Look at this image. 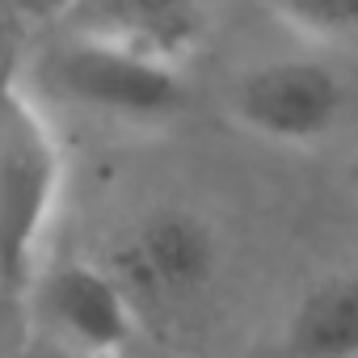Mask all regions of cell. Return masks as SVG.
Returning <instances> with one entry per match:
<instances>
[{"label":"cell","instance_id":"cell-1","mask_svg":"<svg viewBox=\"0 0 358 358\" xmlns=\"http://www.w3.org/2000/svg\"><path fill=\"white\" fill-rule=\"evenodd\" d=\"M64 199V148L43 97L0 72V287L26 295Z\"/></svg>","mask_w":358,"mask_h":358},{"label":"cell","instance_id":"cell-2","mask_svg":"<svg viewBox=\"0 0 358 358\" xmlns=\"http://www.w3.org/2000/svg\"><path fill=\"white\" fill-rule=\"evenodd\" d=\"M38 97L110 122H169L186 106V72L118 47L51 34L34 59Z\"/></svg>","mask_w":358,"mask_h":358},{"label":"cell","instance_id":"cell-3","mask_svg":"<svg viewBox=\"0 0 358 358\" xmlns=\"http://www.w3.org/2000/svg\"><path fill=\"white\" fill-rule=\"evenodd\" d=\"M224 106L262 143L316 148L345 122L350 85L320 55H266L232 76Z\"/></svg>","mask_w":358,"mask_h":358},{"label":"cell","instance_id":"cell-4","mask_svg":"<svg viewBox=\"0 0 358 358\" xmlns=\"http://www.w3.org/2000/svg\"><path fill=\"white\" fill-rule=\"evenodd\" d=\"M143 312L194 303L220 274V232L207 215L164 203L143 211L106 262Z\"/></svg>","mask_w":358,"mask_h":358},{"label":"cell","instance_id":"cell-5","mask_svg":"<svg viewBox=\"0 0 358 358\" xmlns=\"http://www.w3.org/2000/svg\"><path fill=\"white\" fill-rule=\"evenodd\" d=\"M38 341L89 354H122L139 333V308L110 266L68 257L38 266L26 287Z\"/></svg>","mask_w":358,"mask_h":358},{"label":"cell","instance_id":"cell-6","mask_svg":"<svg viewBox=\"0 0 358 358\" xmlns=\"http://www.w3.org/2000/svg\"><path fill=\"white\" fill-rule=\"evenodd\" d=\"M215 26V0H64L51 34L131 51L152 64L190 68Z\"/></svg>","mask_w":358,"mask_h":358},{"label":"cell","instance_id":"cell-7","mask_svg":"<svg viewBox=\"0 0 358 358\" xmlns=\"http://www.w3.org/2000/svg\"><path fill=\"white\" fill-rule=\"evenodd\" d=\"M287 358H358V270L320 274L287 312Z\"/></svg>","mask_w":358,"mask_h":358},{"label":"cell","instance_id":"cell-8","mask_svg":"<svg viewBox=\"0 0 358 358\" xmlns=\"http://www.w3.org/2000/svg\"><path fill=\"white\" fill-rule=\"evenodd\" d=\"M266 9L287 30L320 47L358 38V0H266Z\"/></svg>","mask_w":358,"mask_h":358},{"label":"cell","instance_id":"cell-9","mask_svg":"<svg viewBox=\"0 0 358 358\" xmlns=\"http://www.w3.org/2000/svg\"><path fill=\"white\" fill-rule=\"evenodd\" d=\"M26 358H122V354H89V350H64V345L38 341V345H30Z\"/></svg>","mask_w":358,"mask_h":358},{"label":"cell","instance_id":"cell-10","mask_svg":"<svg viewBox=\"0 0 358 358\" xmlns=\"http://www.w3.org/2000/svg\"><path fill=\"white\" fill-rule=\"evenodd\" d=\"M59 5H64V0H17V9H26V13H34L43 22H51L59 13Z\"/></svg>","mask_w":358,"mask_h":358},{"label":"cell","instance_id":"cell-11","mask_svg":"<svg viewBox=\"0 0 358 358\" xmlns=\"http://www.w3.org/2000/svg\"><path fill=\"white\" fill-rule=\"evenodd\" d=\"M350 186H354V194H358V156H354V164H350Z\"/></svg>","mask_w":358,"mask_h":358}]
</instances>
